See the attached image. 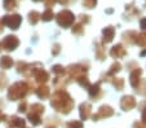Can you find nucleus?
I'll use <instances>...</instances> for the list:
<instances>
[{"instance_id": "nucleus-4", "label": "nucleus", "mask_w": 146, "mask_h": 128, "mask_svg": "<svg viewBox=\"0 0 146 128\" xmlns=\"http://www.w3.org/2000/svg\"><path fill=\"white\" fill-rule=\"evenodd\" d=\"M110 54L113 57L119 58V57H121V56H124V54H125V50L123 49V47H121V45H116V47L113 48V50L110 52Z\"/></svg>"}, {"instance_id": "nucleus-1", "label": "nucleus", "mask_w": 146, "mask_h": 128, "mask_svg": "<svg viewBox=\"0 0 146 128\" xmlns=\"http://www.w3.org/2000/svg\"><path fill=\"white\" fill-rule=\"evenodd\" d=\"M52 106L57 109V111L69 113L72 107V101L66 92H57L52 98Z\"/></svg>"}, {"instance_id": "nucleus-9", "label": "nucleus", "mask_w": 146, "mask_h": 128, "mask_svg": "<svg viewBox=\"0 0 146 128\" xmlns=\"http://www.w3.org/2000/svg\"><path fill=\"white\" fill-rule=\"evenodd\" d=\"M0 65L4 66V67H8V66H11L12 65V60L9 58V57H4V58L0 61Z\"/></svg>"}, {"instance_id": "nucleus-8", "label": "nucleus", "mask_w": 146, "mask_h": 128, "mask_svg": "<svg viewBox=\"0 0 146 128\" xmlns=\"http://www.w3.org/2000/svg\"><path fill=\"white\" fill-rule=\"evenodd\" d=\"M67 128H83V124L80 122H70L66 124Z\"/></svg>"}, {"instance_id": "nucleus-13", "label": "nucleus", "mask_w": 146, "mask_h": 128, "mask_svg": "<svg viewBox=\"0 0 146 128\" xmlns=\"http://www.w3.org/2000/svg\"><path fill=\"white\" fill-rule=\"evenodd\" d=\"M146 54V49L145 50H142V52H141V56H145Z\"/></svg>"}, {"instance_id": "nucleus-11", "label": "nucleus", "mask_w": 146, "mask_h": 128, "mask_svg": "<svg viewBox=\"0 0 146 128\" xmlns=\"http://www.w3.org/2000/svg\"><path fill=\"white\" fill-rule=\"evenodd\" d=\"M141 27H142L143 30H146V18H143V20L141 21Z\"/></svg>"}, {"instance_id": "nucleus-2", "label": "nucleus", "mask_w": 146, "mask_h": 128, "mask_svg": "<svg viewBox=\"0 0 146 128\" xmlns=\"http://www.w3.org/2000/svg\"><path fill=\"white\" fill-rule=\"evenodd\" d=\"M121 107L124 109V110H129V109L135 107L136 106V101L133 97H131V96H127V97H123L121 98Z\"/></svg>"}, {"instance_id": "nucleus-12", "label": "nucleus", "mask_w": 146, "mask_h": 128, "mask_svg": "<svg viewBox=\"0 0 146 128\" xmlns=\"http://www.w3.org/2000/svg\"><path fill=\"white\" fill-rule=\"evenodd\" d=\"M142 120L146 124V109H143V111H142Z\"/></svg>"}, {"instance_id": "nucleus-3", "label": "nucleus", "mask_w": 146, "mask_h": 128, "mask_svg": "<svg viewBox=\"0 0 146 128\" xmlns=\"http://www.w3.org/2000/svg\"><path fill=\"white\" fill-rule=\"evenodd\" d=\"M18 45V40L14 38V36H7L5 42H4V47H5V49H14V47H17Z\"/></svg>"}, {"instance_id": "nucleus-6", "label": "nucleus", "mask_w": 146, "mask_h": 128, "mask_svg": "<svg viewBox=\"0 0 146 128\" xmlns=\"http://www.w3.org/2000/svg\"><path fill=\"white\" fill-rule=\"evenodd\" d=\"M113 34H114L113 29H106V30H104V40H105V43L111 42V39H113Z\"/></svg>"}, {"instance_id": "nucleus-7", "label": "nucleus", "mask_w": 146, "mask_h": 128, "mask_svg": "<svg viewBox=\"0 0 146 128\" xmlns=\"http://www.w3.org/2000/svg\"><path fill=\"white\" fill-rule=\"evenodd\" d=\"M136 43H137V44H140V45H146V35L145 34H142V35H140L137 38V40H136Z\"/></svg>"}, {"instance_id": "nucleus-10", "label": "nucleus", "mask_w": 146, "mask_h": 128, "mask_svg": "<svg viewBox=\"0 0 146 128\" xmlns=\"http://www.w3.org/2000/svg\"><path fill=\"white\" fill-rule=\"evenodd\" d=\"M133 127H135V128H146V124L143 122L142 123H141V122H136Z\"/></svg>"}, {"instance_id": "nucleus-5", "label": "nucleus", "mask_w": 146, "mask_h": 128, "mask_svg": "<svg viewBox=\"0 0 146 128\" xmlns=\"http://www.w3.org/2000/svg\"><path fill=\"white\" fill-rule=\"evenodd\" d=\"M89 114H91V106H89V103H83L80 106V115H82V118L83 119H87L89 117Z\"/></svg>"}]
</instances>
